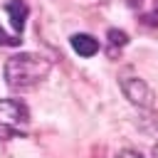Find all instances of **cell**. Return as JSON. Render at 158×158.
<instances>
[{"label":"cell","mask_w":158,"mask_h":158,"mask_svg":"<svg viewBox=\"0 0 158 158\" xmlns=\"http://www.w3.org/2000/svg\"><path fill=\"white\" fill-rule=\"evenodd\" d=\"M12 136H22V133H15V131H10V128H5V126H0V141H5V138H12Z\"/></svg>","instance_id":"8"},{"label":"cell","mask_w":158,"mask_h":158,"mask_svg":"<svg viewBox=\"0 0 158 158\" xmlns=\"http://www.w3.org/2000/svg\"><path fill=\"white\" fill-rule=\"evenodd\" d=\"M153 153H156V158H158V143H156V148H153Z\"/></svg>","instance_id":"10"},{"label":"cell","mask_w":158,"mask_h":158,"mask_svg":"<svg viewBox=\"0 0 158 158\" xmlns=\"http://www.w3.org/2000/svg\"><path fill=\"white\" fill-rule=\"evenodd\" d=\"M109 40H111V44H118V47H123L128 42L126 32H121V30H109Z\"/></svg>","instance_id":"6"},{"label":"cell","mask_w":158,"mask_h":158,"mask_svg":"<svg viewBox=\"0 0 158 158\" xmlns=\"http://www.w3.org/2000/svg\"><path fill=\"white\" fill-rule=\"evenodd\" d=\"M20 42H22V40H20L17 35H15V37H10V35H7V32L0 27V44H2V47H17Z\"/></svg>","instance_id":"7"},{"label":"cell","mask_w":158,"mask_h":158,"mask_svg":"<svg viewBox=\"0 0 158 158\" xmlns=\"http://www.w3.org/2000/svg\"><path fill=\"white\" fill-rule=\"evenodd\" d=\"M27 123H30V109L20 99H0V126L25 136Z\"/></svg>","instance_id":"2"},{"label":"cell","mask_w":158,"mask_h":158,"mask_svg":"<svg viewBox=\"0 0 158 158\" xmlns=\"http://www.w3.org/2000/svg\"><path fill=\"white\" fill-rule=\"evenodd\" d=\"M72 49L79 54V57H94L96 52H99V42L91 37V35H84V32H79V35H72Z\"/></svg>","instance_id":"4"},{"label":"cell","mask_w":158,"mask_h":158,"mask_svg":"<svg viewBox=\"0 0 158 158\" xmlns=\"http://www.w3.org/2000/svg\"><path fill=\"white\" fill-rule=\"evenodd\" d=\"M116 158H143V156H141L138 151H121Z\"/></svg>","instance_id":"9"},{"label":"cell","mask_w":158,"mask_h":158,"mask_svg":"<svg viewBox=\"0 0 158 158\" xmlns=\"http://www.w3.org/2000/svg\"><path fill=\"white\" fill-rule=\"evenodd\" d=\"M52 69V62L42 54H32V52H20L12 54L5 62V81L10 89H30L35 84H40L42 79H47Z\"/></svg>","instance_id":"1"},{"label":"cell","mask_w":158,"mask_h":158,"mask_svg":"<svg viewBox=\"0 0 158 158\" xmlns=\"http://www.w3.org/2000/svg\"><path fill=\"white\" fill-rule=\"evenodd\" d=\"M121 91H123V96L133 106H138V109H153V91H151V86L143 79H138V77L121 79Z\"/></svg>","instance_id":"3"},{"label":"cell","mask_w":158,"mask_h":158,"mask_svg":"<svg viewBox=\"0 0 158 158\" xmlns=\"http://www.w3.org/2000/svg\"><path fill=\"white\" fill-rule=\"evenodd\" d=\"M5 10H7V15H10V22H12L15 32L20 35V32L25 30V20H27V5H25L22 0H10V2L5 5Z\"/></svg>","instance_id":"5"}]
</instances>
